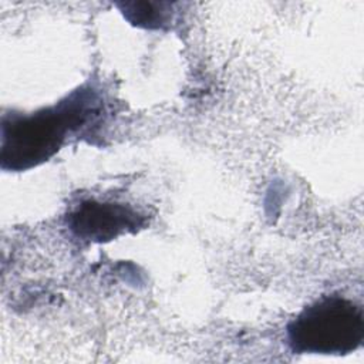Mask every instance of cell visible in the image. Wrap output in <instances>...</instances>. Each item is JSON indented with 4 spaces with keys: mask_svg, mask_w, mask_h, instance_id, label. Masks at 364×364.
Segmentation results:
<instances>
[{
    "mask_svg": "<svg viewBox=\"0 0 364 364\" xmlns=\"http://www.w3.org/2000/svg\"><path fill=\"white\" fill-rule=\"evenodd\" d=\"M296 353L347 354L364 338L363 309L351 300L331 296L306 307L287 328Z\"/></svg>",
    "mask_w": 364,
    "mask_h": 364,
    "instance_id": "1",
    "label": "cell"
},
{
    "mask_svg": "<svg viewBox=\"0 0 364 364\" xmlns=\"http://www.w3.org/2000/svg\"><path fill=\"white\" fill-rule=\"evenodd\" d=\"M84 114L73 102L31 117L14 118L3 128V165L20 169L47 159L58 149L67 129Z\"/></svg>",
    "mask_w": 364,
    "mask_h": 364,
    "instance_id": "2",
    "label": "cell"
},
{
    "mask_svg": "<svg viewBox=\"0 0 364 364\" xmlns=\"http://www.w3.org/2000/svg\"><path fill=\"white\" fill-rule=\"evenodd\" d=\"M71 229L81 237L108 240L128 228L136 226V215L114 203H82L70 218Z\"/></svg>",
    "mask_w": 364,
    "mask_h": 364,
    "instance_id": "3",
    "label": "cell"
}]
</instances>
